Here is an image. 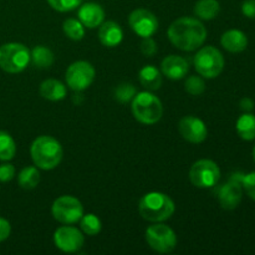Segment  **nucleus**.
Segmentation results:
<instances>
[{
  "label": "nucleus",
  "instance_id": "obj_8",
  "mask_svg": "<svg viewBox=\"0 0 255 255\" xmlns=\"http://www.w3.org/2000/svg\"><path fill=\"white\" fill-rule=\"evenodd\" d=\"M52 216L62 224H74L84 216L81 202L72 196H61L52 203Z\"/></svg>",
  "mask_w": 255,
  "mask_h": 255
},
{
  "label": "nucleus",
  "instance_id": "obj_29",
  "mask_svg": "<svg viewBox=\"0 0 255 255\" xmlns=\"http://www.w3.org/2000/svg\"><path fill=\"white\" fill-rule=\"evenodd\" d=\"M184 89L188 94L194 95V96H198V95L203 94L204 90H206V84H204L203 79L199 76H189L186 80V84H184Z\"/></svg>",
  "mask_w": 255,
  "mask_h": 255
},
{
  "label": "nucleus",
  "instance_id": "obj_10",
  "mask_svg": "<svg viewBox=\"0 0 255 255\" xmlns=\"http://www.w3.org/2000/svg\"><path fill=\"white\" fill-rule=\"evenodd\" d=\"M95 79V69L87 61L72 62L66 70L67 86L74 91L80 92L86 90Z\"/></svg>",
  "mask_w": 255,
  "mask_h": 255
},
{
  "label": "nucleus",
  "instance_id": "obj_15",
  "mask_svg": "<svg viewBox=\"0 0 255 255\" xmlns=\"http://www.w3.org/2000/svg\"><path fill=\"white\" fill-rule=\"evenodd\" d=\"M162 74L171 80H181L188 72L189 66L186 59L178 55H169L164 57L161 64Z\"/></svg>",
  "mask_w": 255,
  "mask_h": 255
},
{
  "label": "nucleus",
  "instance_id": "obj_14",
  "mask_svg": "<svg viewBox=\"0 0 255 255\" xmlns=\"http://www.w3.org/2000/svg\"><path fill=\"white\" fill-rule=\"evenodd\" d=\"M242 177H232L218 189V201L227 211L237 208L242 201Z\"/></svg>",
  "mask_w": 255,
  "mask_h": 255
},
{
  "label": "nucleus",
  "instance_id": "obj_35",
  "mask_svg": "<svg viewBox=\"0 0 255 255\" xmlns=\"http://www.w3.org/2000/svg\"><path fill=\"white\" fill-rule=\"evenodd\" d=\"M10 233H11V226L9 221L0 217V242H4L5 239L9 238Z\"/></svg>",
  "mask_w": 255,
  "mask_h": 255
},
{
  "label": "nucleus",
  "instance_id": "obj_4",
  "mask_svg": "<svg viewBox=\"0 0 255 255\" xmlns=\"http://www.w3.org/2000/svg\"><path fill=\"white\" fill-rule=\"evenodd\" d=\"M132 114L137 121L153 125L162 119L163 106L156 95L148 91H142L136 94L132 100Z\"/></svg>",
  "mask_w": 255,
  "mask_h": 255
},
{
  "label": "nucleus",
  "instance_id": "obj_24",
  "mask_svg": "<svg viewBox=\"0 0 255 255\" xmlns=\"http://www.w3.org/2000/svg\"><path fill=\"white\" fill-rule=\"evenodd\" d=\"M16 154V144L7 132L0 131V161H10Z\"/></svg>",
  "mask_w": 255,
  "mask_h": 255
},
{
  "label": "nucleus",
  "instance_id": "obj_16",
  "mask_svg": "<svg viewBox=\"0 0 255 255\" xmlns=\"http://www.w3.org/2000/svg\"><path fill=\"white\" fill-rule=\"evenodd\" d=\"M79 20L87 29H95L104 22L105 11L96 2H86L77 12Z\"/></svg>",
  "mask_w": 255,
  "mask_h": 255
},
{
  "label": "nucleus",
  "instance_id": "obj_3",
  "mask_svg": "<svg viewBox=\"0 0 255 255\" xmlns=\"http://www.w3.org/2000/svg\"><path fill=\"white\" fill-rule=\"evenodd\" d=\"M176 211L172 198L161 192H149L139 202V213L142 218L149 222H164L171 218Z\"/></svg>",
  "mask_w": 255,
  "mask_h": 255
},
{
  "label": "nucleus",
  "instance_id": "obj_32",
  "mask_svg": "<svg viewBox=\"0 0 255 255\" xmlns=\"http://www.w3.org/2000/svg\"><path fill=\"white\" fill-rule=\"evenodd\" d=\"M158 46H157V42L154 41L152 37H144L143 41L141 44V51L144 56L152 57L153 55H156Z\"/></svg>",
  "mask_w": 255,
  "mask_h": 255
},
{
  "label": "nucleus",
  "instance_id": "obj_23",
  "mask_svg": "<svg viewBox=\"0 0 255 255\" xmlns=\"http://www.w3.org/2000/svg\"><path fill=\"white\" fill-rule=\"evenodd\" d=\"M31 61L37 69H49L54 64V54L50 49L39 45L32 49Z\"/></svg>",
  "mask_w": 255,
  "mask_h": 255
},
{
  "label": "nucleus",
  "instance_id": "obj_17",
  "mask_svg": "<svg viewBox=\"0 0 255 255\" xmlns=\"http://www.w3.org/2000/svg\"><path fill=\"white\" fill-rule=\"evenodd\" d=\"M124 32L120 25L115 21H106L100 25L99 39L106 47H115L121 44Z\"/></svg>",
  "mask_w": 255,
  "mask_h": 255
},
{
  "label": "nucleus",
  "instance_id": "obj_5",
  "mask_svg": "<svg viewBox=\"0 0 255 255\" xmlns=\"http://www.w3.org/2000/svg\"><path fill=\"white\" fill-rule=\"evenodd\" d=\"M31 61V52L25 45L9 42L0 47V67L9 74L24 71Z\"/></svg>",
  "mask_w": 255,
  "mask_h": 255
},
{
  "label": "nucleus",
  "instance_id": "obj_19",
  "mask_svg": "<svg viewBox=\"0 0 255 255\" xmlns=\"http://www.w3.org/2000/svg\"><path fill=\"white\" fill-rule=\"evenodd\" d=\"M40 95L50 101H60L66 97V86L59 80L47 79L40 85Z\"/></svg>",
  "mask_w": 255,
  "mask_h": 255
},
{
  "label": "nucleus",
  "instance_id": "obj_26",
  "mask_svg": "<svg viewBox=\"0 0 255 255\" xmlns=\"http://www.w3.org/2000/svg\"><path fill=\"white\" fill-rule=\"evenodd\" d=\"M62 29L65 35L75 41H79L85 36V26L77 19H66L62 25Z\"/></svg>",
  "mask_w": 255,
  "mask_h": 255
},
{
  "label": "nucleus",
  "instance_id": "obj_36",
  "mask_svg": "<svg viewBox=\"0 0 255 255\" xmlns=\"http://www.w3.org/2000/svg\"><path fill=\"white\" fill-rule=\"evenodd\" d=\"M239 106H241V109L243 110L244 112H249L253 110L254 101L252 99H249V97H244V99H242L241 102H239Z\"/></svg>",
  "mask_w": 255,
  "mask_h": 255
},
{
  "label": "nucleus",
  "instance_id": "obj_27",
  "mask_svg": "<svg viewBox=\"0 0 255 255\" xmlns=\"http://www.w3.org/2000/svg\"><path fill=\"white\" fill-rule=\"evenodd\" d=\"M80 227H81L82 232L87 236H96L101 232V221L99 219V217L95 216V214L89 213L84 214L80 219Z\"/></svg>",
  "mask_w": 255,
  "mask_h": 255
},
{
  "label": "nucleus",
  "instance_id": "obj_18",
  "mask_svg": "<svg viewBox=\"0 0 255 255\" xmlns=\"http://www.w3.org/2000/svg\"><path fill=\"white\" fill-rule=\"evenodd\" d=\"M221 44L227 51L229 52H242L248 46V39L246 34L241 30H228L221 37Z\"/></svg>",
  "mask_w": 255,
  "mask_h": 255
},
{
  "label": "nucleus",
  "instance_id": "obj_9",
  "mask_svg": "<svg viewBox=\"0 0 255 255\" xmlns=\"http://www.w3.org/2000/svg\"><path fill=\"white\" fill-rule=\"evenodd\" d=\"M189 178L193 186L198 188H212L221 178V169L211 159H199L189 171Z\"/></svg>",
  "mask_w": 255,
  "mask_h": 255
},
{
  "label": "nucleus",
  "instance_id": "obj_7",
  "mask_svg": "<svg viewBox=\"0 0 255 255\" xmlns=\"http://www.w3.org/2000/svg\"><path fill=\"white\" fill-rule=\"evenodd\" d=\"M146 241L158 253H169L177 246V236L173 229L159 222L147 228Z\"/></svg>",
  "mask_w": 255,
  "mask_h": 255
},
{
  "label": "nucleus",
  "instance_id": "obj_20",
  "mask_svg": "<svg viewBox=\"0 0 255 255\" xmlns=\"http://www.w3.org/2000/svg\"><path fill=\"white\" fill-rule=\"evenodd\" d=\"M139 81L147 90H158L162 86V75L153 65H147L139 71Z\"/></svg>",
  "mask_w": 255,
  "mask_h": 255
},
{
  "label": "nucleus",
  "instance_id": "obj_25",
  "mask_svg": "<svg viewBox=\"0 0 255 255\" xmlns=\"http://www.w3.org/2000/svg\"><path fill=\"white\" fill-rule=\"evenodd\" d=\"M40 182V173L36 167H25L19 173V184L24 189H34Z\"/></svg>",
  "mask_w": 255,
  "mask_h": 255
},
{
  "label": "nucleus",
  "instance_id": "obj_2",
  "mask_svg": "<svg viewBox=\"0 0 255 255\" xmlns=\"http://www.w3.org/2000/svg\"><path fill=\"white\" fill-rule=\"evenodd\" d=\"M30 152L35 166L45 171L56 168L64 154L60 142L51 136L37 137L32 142Z\"/></svg>",
  "mask_w": 255,
  "mask_h": 255
},
{
  "label": "nucleus",
  "instance_id": "obj_11",
  "mask_svg": "<svg viewBox=\"0 0 255 255\" xmlns=\"http://www.w3.org/2000/svg\"><path fill=\"white\" fill-rule=\"evenodd\" d=\"M129 26L142 39L151 37L158 30V20L156 15L146 9H137L129 15Z\"/></svg>",
  "mask_w": 255,
  "mask_h": 255
},
{
  "label": "nucleus",
  "instance_id": "obj_6",
  "mask_svg": "<svg viewBox=\"0 0 255 255\" xmlns=\"http://www.w3.org/2000/svg\"><path fill=\"white\" fill-rule=\"evenodd\" d=\"M194 67L201 76L214 79L223 71L224 57L214 46H204L194 55Z\"/></svg>",
  "mask_w": 255,
  "mask_h": 255
},
{
  "label": "nucleus",
  "instance_id": "obj_21",
  "mask_svg": "<svg viewBox=\"0 0 255 255\" xmlns=\"http://www.w3.org/2000/svg\"><path fill=\"white\" fill-rule=\"evenodd\" d=\"M237 132L238 136L244 141H253L255 139V116L253 114H246L242 115L238 120H237L236 125Z\"/></svg>",
  "mask_w": 255,
  "mask_h": 255
},
{
  "label": "nucleus",
  "instance_id": "obj_37",
  "mask_svg": "<svg viewBox=\"0 0 255 255\" xmlns=\"http://www.w3.org/2000/svg\"><path fill=\"white\" fill-rule=\"evenodd\" d=\"M253 158H254V162H255V146H254V148H253Z\"/></svg>",
  "mask_w": 255,
  "mask_h": 255
},
{
  "label": "nucleus",
  "instance_id": "obj_30",
  "mask_svg": "<svg viewBox=\"0 0 255 255\" xmlns=\"http://www.w3.org/2000/svg\"><path fill=\"white\" fill-rule=\"evenodd\" d=\"M47 2H49L50 6L54 10H56V11L67 12L72 11V10L76 9L77 6H80L82 0H47Z\"/></svg>",
  "mask_w": 255,
  "mask_h": 255
},
{
  "label": "nucleus",
  "instance_id": "obj_34",
  "mask_svg": "<svg viewBox=\"0 0 255 255\" xmlns=\"http://www.w3.org/2000/svg\"><path fill=\"white\" fill-rule=\"evenodd\" d=\"M242 12L244 16L249 17V19H254L255 17V0H246L242 4Z\"/></svg>",
  "mask_w": 255,
  "mask_h": 255
},
{
  "label": "nucleus",
  "instance_id": "obj_28",
  "mask_svg": "<svg viewBox=\"0 0 255 255\" xmlns=\"http://www.w3.org/2000/svg\"><path fill=\"white\" fill-rule=\"evenodd\" d=\"M137 90L129 82H124V84H120L119 86L115 87L114 90V99L116 101L121 102V104H126L129 102L131 100H133V97L136 96Z\"/></svg>",
  "mask_w": 255,
  "mask_h": 255
},
{
  "label": "nucleus",
  "instance_id": "obj_22",
  "mask_svg": "<svg viewBox=\"0 0 255 255\" xmlns=\"http://www.w3.org/2000/svg\"><path fill=\"white\" fill-rule=\"evenodd\" d=\"M219 2L217 0H199L194 5V15L202 20H213L218 16Z\"/></svg>",
  "mask_w": 255,
  "mask_h": 255
},
{
  "label": "nucleus",
  "instance_id": "obj_33",
  "mask_svg": "<svg viewBox=\"0 0 255 255\" xmlns=\"http://www.w3.org/2000/svg\"><path fill=\"white\" fill-rule=\"evenodd\" d=\"M15 177V167L10 163L0 166V182H10Z\"/></svg>",
  "mask_w": 255,
  "mask_h": 255
},
{
  "label": "nucleus",
  "instance_id": "obj_12",
  "mask_svg": "<svg viewBox=\"0 0 255 255\" xmlns=\"http://www.w3.org/2000/svg\"><path fill=\"white\" fill-rule=\"evenodd\" d=\"M84 236L81 231L71 226L60 227L54 233V243L65 253H75L84 246Z\"/></svg>",
  "mask_w": 255,
  "mask_h": 255
},
{
  "label": "nucleus",
  "instance_id": "obj_1",
  "mask_svg": "<svg viewBox=\"0 0 255 255\" xmlns=\"http://www.w3.org/2000/svg\"><path fill=\"white\" fill-rule=\"evenodd\" d=\"M168 39L177 49L193 51L204 44L207 29L198 19L179 17L168 27Z\"/></svg>",
  "mask_w": 255,
  "mask_h": 255
},
{
  "label": "nucleus",
  "instance_id": "obj_13",
  "mask_svg": "<svg viewBox=\"0 0 255 255\" xmlns=\"http://www.w3.org/2000/svg\"><path fill=\"white\" fill-rule=\"evenodd\" d=\"M178 131L181 136L189 143H202L208 136L206 124L196 116H184L178 124Z\"/></svg>",
  "mask_w": 255,
  "mask_h": 255
},
{
  "label": "nucleus",
  "instance_id": "obj_31",
  "mask_svg": "<svg viewBox=\"0 0 255 255\" xmlns=\"http://www.w3.org/2000/svg\"><path fill=\"white\" fill-rule=\"evenodd\" d=\"M242 186L246 189L247 194L255 201V172L242 176Z\"/></svg>",
  "mask_w": 255,
  "mask_h": 255
}]
</instances>
